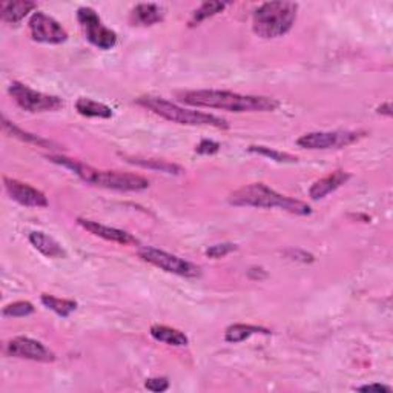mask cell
<instances>
[{"instance_id":"83f0119b","label":"cell","mask_w":393,"mask_h":393,"mask_svg":"<svg viewBox=\"0 0 393 393\" xmlns=\"http://www.w3.org/2000/svg\"><path fill=\"white\" fill-rule=\"evenodd\" d=\"M221 145L218 141H213V140H201L199 143V146L195 148V153L200 154V156H213L217 154L220 151Z\"/></svg>"},{"instance_id":"484cf974","label":"cell","mask_w":393,"mask_h":393,"mask_svg":"<svg viewBox=\"0 0 393 393\" xmlns=\"http://www.w3.org/2000/svg\"><path fill=\"white\" fill-rule=\"evenodd\" d=\"M34 312V306L33 303L30 301H16L13 305H8L6 307H4L2 315L8 317V318H22V317H28Z\"/></svg>"},{"instance_id":"9a60e30c","label":"cell","mask_w":393,"mask_h":393,"mask_svg":"<svg viewBox=\"0 0 393 393\" xmlns=\"http://www.w3.org/2000/svg\"><path fill=\"white\" fill-rule=\"evenodd\" d=\"M163 8L156 4H139L131 11V23L137 26H153L163 20Z\"/></svg>"},{"instance_id":"9c48e42d","label":"cell","mask_w":393,"mask_h":393,"mask_svg":"<svg viewBox=\"0 0 393 393\" xmlns=\"http://www.w3.org/2000/svg\"><path fill=\"white\" fill-rule=\"evenodd\" d=\"M365 136L364 131H326L309 132L297 140V145L303 149H339L352 145Z\"/></svg>"},{"instance_id":"603a6c76","label":"cell","mask_w":393,"mask_h":393,"mask_svg":"<svg viewBox=\"0 0 393 393\" xmlns=\"http://www.w3.org/2000/svg\"><path fill=\"white\" fill-rule=\"evenodd\" d=\"M40 300H42L45 307H48L49 310L56 312V314L61 318H68L77 309L76 301L57 298V297H52V295H48V293H43Z\"/></svg>"},{"instance_id":"e0dca14e","label":"cell","mask_w":393,"mask_h":393,"mask_svg":"<svg viewBox=\"0 0 393 393\" xmlns=\"http://www.w3.org/2000/svg\"><path fill=\"white\" fill-rule=\"evenodd\" d=\"M37 8L35 2L19 0V2H4L2 4V20L6 23L16 25L22 22L26 16Z\"/></svg>"},{"instance_id":"2e32d148","label":"cell","mask_w":393,"mask_h":393,"mask_svg":"<svg viewBox=\"0 0 393 393\" xmlns=\"http://www.w3.org/2000/svg\"><path fill=\"white\" fill-rule=\"evenodd\" d=\"M30 243L34 246V249H37V251L48 257V258H65L66 252L65 249L60 246V243L57 241L45 234V232H31L30 234Z\"/></svg>"},{"instance_id":"30bf717a","label":"cell","mask_w":393,"mask_h":393,"mask_svg":"<svg viewBox=\"0 0 393 393\" xmlns=\"http://www.w3.org/2000/svg\"><path fill=\"white\" fill-rule=\"evenodd\" d=\"M5 353L14 358L30 360L37 363H54L56 353L49 351L43 343L28 336H16L5 346Z\"/></svg>"},{"instance_id":"4dcf8cb0","label":"cell","mask_w":393,"mask_h":393,"mask_svg":"<svg viewBox=\"0 0 393 393\" xmlns=\"http://www.w3.org/2000/svg\"><path fill=\"white\" fill-rule=\"evenodd\" d=\"M377 112L381 114V115H387V117H392V105H390V102H386V103H382L381 106H378Z\"/></svg>"},{"instance_id":"f1b7e54d","label":"cell","mask_w":393,"mask_h":393,"mask_svg":"<svg viewBox=\"0 0 393 393\" xmlns=\"http://www.w3.org/2000/svg\"><path fill=\"white\" fill-rule=\"evenodd\" d=\"M145 387L151 392H166L169 389V380L165 377H157V378H149L145 381Z\"/></svg>"},{"instance_id":"7c38bea8","label":"cell","mask_w":393,"mask_h":393,"mask_svg":"<svg viewBox=\"0 0 393 393\" xmlns=\"http://www.w3.org/2000/svg\"><path fill=\"white\" fill-rule=\"evenodd\" d=\"M5 189L11 199L26 208H48V199L37 187L28 183L16 180V178L4 177Z\"/></svg>"},{"instance_id":"ffe728a7","label":"cell","mask_w":393,"mask_h":393,"mask_svg":"<svg viewBox=\"0 0 393 393\" xmlns=\"http://www.w3.org/2000/svg\"><path fill=\"white\" fill-rule=\"evenodd\" d=\"M76 110L80 115L89 119H111L112 117V110L105 103L95 102L93 98L88 97H80L76 102Z\"/></svg>"},{"instance_id":"7402d4cb","label":"cell","mask_w":393,"mask_h":393,"mask_svg":"<svg viewBox=\"0 0 393 393\" xmlns=\"http://www.w3.org/2000/svg\"><path fill=\"white\" fill-rule=\"evenodd\" d=\"M127 162L137 165L140 168L146 169H154V171H160L165 174L171 175H182L184 172V169L182 166H178L175 163H169L166 160H157V158H141V157H124Z\"/></svg>"},{"instance_id":"8992f818","label":"cell","mask_w":393,"mask_h":393,"mask_svg":"<svg viewBox=\"0 0 393 393\" xmlns=\"http://www.w3.org/2000/svg\"><path fill=\"white\" fill-rule=\"evenodd\" d=\"M139 257L143 262L153 264L168 274L184 276V278H199V276L201 275L200 266H196V264L184 260V258L177 257L174 254L162 251V249L151 247V246L140 247Z\"/></svg>"},{"instance_id":"d6986e66","label":"cell","mask_w":393,"mask_h":393,"mask_svg":"<svg viewBox=\"0 0 393 393\" xmlns=\"http://www.w3.org/2000/svg\"><path fill=\"white\" fill-rule=\"evenodd\" d=\"M271 335V330L262 327V326H254V324H232L226 329L225 339L226 343L230 344H238L241 341H246L247 338L252 335Z\"/></svg>"},{"instance_id":"ba28073f","label":"cell","mask_w":393,"mask_h":393,"mask_svg":"<svg viewBox=\"0 0 393 393\" xmlns=\"http://www.w3.org/2000/svg\"><path fill=\"white\" fill-rule=\"evenodd\" d=\"M77 20L80 23L85 37L95 48L108 51L117 45V34L106 26L98 14L89 6H82L77 10Z\"/></svg>"},{"instance_id":"7a4b0ae2","label":"cell","mask_w":393,"mask_h":393,"mask_svg":"<svg viewBox=\"0 0 393 393\" xmlns=\"http://www.w3.org/2000/svg\"><path fill=\"white\" fill-rule=\"evenodd\" d=\"M48 160H51L52 163L71 169V171L82 178L83 182L98 187H105V189L137 192L145 191L149 187L148 178L139 174L122 171H103V169H95L93 166L78 162V160L68 158L64 156H51L48 157Z\"/></svg>"},{"instance_id":"3957f363","label":"cell","mask_w":393,"mask_h":393,"mask_svg":"<svg viewBox=\"0 0 393 393\" xmlns=\"http://www.w3.org/2000/svg\"><path fill=\"white\" fill-rule=\"evenodd\" d=\"M229 203L234 206H247L258 209H274L278 208L293 216H310L312 209L307 203L291 199L283 194L274 191L264 183H252L240 187L229 195Z\"/></svg>"},{"instance_id":"6da1fadb","label":"cell","mask_w":393,"mask_h":393,"mask_svg":"<svg viewBox=\"0 0 393 393\" xmlns=\"http://www.w3.org/2000/svg\"><path fill=\"white\" fill-rule=\"evenodd\" d=\"M175 97L182 103L196 106V108H211L229 112H267L275 111L280 103L272 97L245 95L217 89H194V91H178Z\"/></svg>"},{"instance_id":"8fae6325","label":"cell","mask_w":393,"mask_h":393,"mask_svg":"<svg viewBox=\"0 0 393 393\" xmlns=\"http://www.w3.org/2000/svg\"><path fill=\"white\" fill-rule=\"evenodd\" d=\"M30 34L34 42L60 45L68 40V33L56 19L51 16L35 11L28 22Z\"/></svg>"},{"instance_id":"44dd1931","label":"cell","mask_w":393,"mask_h":393,"mask_svg":"<svg viewBox=\"0 0 393 393\" xmlns=\"http://www.w3.org/2000/svg\"><path fill=\"white\" fill-rule=\"evenodd\" d=\"M2 128L8 134V136H11V137L20 140L23 143H30V145H35L39 148H47V149L56 146L54 143L47 140V139H42L39 136H34V134H31V132H26V131L20 129L19 127H17V124H14L10 120H6L5 117H2Z\"/></svg>"},{"instance_id":"4fadbf2b","label":"cell","mask_w":393,"mask_h":393,"mask_svg":"<svg viewBox=\"0 0 393 393\" xmlns=\"http://www.w3.org/2000/svg\"><path fill=\"white\" fill-rule=\"evenodd\" d=\"M77 223L85 230H88L89 234H93L98 238H103L106 241H111V243H117L122 246L139 245V240L134 235H131L127 230L106 226V225H102V223L94 221V220H88V218H77Z\"/></svg>"},{"instance_id":"4316f807","label":"cell","mask_w":393,"mask_h":393,"mask_svg":"<svg viewBox=\"0 0 393 393\" xmlns=\"http://www.w3.org/2000/svg\"><path fill=\"white\" fill-rule=\"evenodd\" d=\"M238 249L237 245H232V243H221V245H213L211 247L206 249V255L209 258H213V260H218V258L226 257L232 252H235Z\"/></svg>"},{"instance_id":"d4e9b609","label":"cell","mask_w":393,"mask_h":393,"mask_svg":"<svg viewBox=\"0 0 393 393\" xmlns=\"http://www.w3.org/2000/svg\"><path fill=\"white\" fill-rule=\"evenodd\" d=\"M249 153L267 157V158L274 160V162H276V163H297L298 162V158L295 156H291L288 153H281V151H275V149H271L267 146H262V145L249 146Z\"/></svg>"},{"instance_id":"5b68a950","label":"cell","mask_w":393,"mask_h":393,"mask_svg":"<svg viewBox=\"0 0 393 393\" xmlns=\"http://www.w3.org/2000/svg\"><path fill=\"white\" fill-rule=\"evenodd\" d=\"M298 4L266 2L258 6L252 17V30L262 39H276L288 34L297 20Z\"/></svg>"},{"instance_id":"52a82bcc","label":"cell","mask_w":393,"mask_h":393,"mask_svg":"<svg viewBox=\"0 0 393 393\" xmlns=\"http://www.w3.org/2000/svg\"><path fill=\"white\" fill-rule=\"evenodd\" d=\"M8 93H10L17 106H20L23 111L28 112L59 111L65 105L60 97L35 91V89L20 82H13L8 88Z\"/></svg>"},{"instance_id":"5bb4252c","label":"cell","mask_w":393,"mask_h":393,"mask_svg":"<svg viewBox=\"0 0 393 393\" xmlns=\"http://www.w3.org/2000/svg\"><path fill=\"white\" fill-rule=\"evenodd\" d=\"M349 180H351V174L338 169V171H334L332 174L319 178V180H317L314 184H312L309 189V196L312 200L324 199V196L335 192Z\"/></svg>"},{"instance_id":"277c9868","label":"cell","mask_w":393,"mask_h":393,"mask_svg":"<svg viewBox=\"0 0 393 393\" xmlns=\"http://www.w3.org/2000/svg\"><path fill=\"white\" fill-rule=\"evenodd\" d=\"M136 102L137 105L141 106V108L154 112L156 115H160L162 119H166L172 123L187 124V127H212L217 129L229 128V123L225 119L218 117V115L186 110L183 106L168 102L162 97L145 95V97H139Z\"/></svg>"},{"instance_id":"cb8c5ba5","label":"cell","mask_w":393,"mask_h":393,"mask_svg":"<svg viewBox=\"0 0 393 393\" xmlns=\"http://www.w3.org/2000/svg\"><path fill=\"white\" fill-rule=\"evenodd\" d=\"M228 6H229L228 2H204V4H201L192 13L191 20H189V26L200 25L201 22L209 19V17H213V16L223 13Z\"/></svg>"},{"instance_id":"ac0fdd59","label":"cell","mask_w":393,"mask_h":393,"mask_svg":"<svg viewBox=\"0 0 393 393\" xmlns=\"http://www.w3.org/2000/svg\"><path fill=\"white\" fill-rule=\"evenodd\" d=\"M151 336H153L156 341L165 343L168 346H174V347H183L189 344V339L187 336L180 332L178 329L169 327V326H163V324H154L149 330Z\"/></svg>"},{"instance_id":"f546056e","label":"cell","mask_w":393,"mask_h":393,"mask_svg":"<svg viewBox=\"0 0 393 393\" xmlns=\"http://www.w3.org/2000/svg\"><path fill=\"white\" fill-rule=\"evenodd\" d=\"M358 392H378V393H382V392H392V387L386 386V384H368V386H361L356 389Z\"/></svg>"}]
</instances>
